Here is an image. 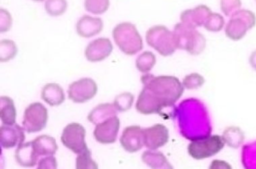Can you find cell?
Wrapping results in <instances>:
<instances>
[{
  "instance_id": "4dcf8cb0",
  "label": "cell",
  "mask_w": 256,
  "mask_h": 169,
  "mask_svg": "<svg viewBox=\"0 0 256 169\" xmlns=\"http://www.w3.org/2000/svg\"><path fill=\"white\" fill-rule=\"evenodd\" d=\"M12 24V18L7 10H0V32H8Z\"/></svg>"
},
{
  "instance_id": "4316f807",
  "label": "cell",
  "mask_w": 256,
  "mask_h": 169,
  "mask_svg": "<svg viewBox=\"0 0 256 169\" xmlns=\"http://www.w3.org/2000/svg\"><path fill=\"white\" fill-rule=\"evenodd\" d=\"M134 98V96L130 92H122L116 97L114 104L119 112H125L131 108Z\"/></svg>"
},
{
  "instance_id": "ac0fdd59",
  "label": "cell",
  "mask_w": 256,
  "mask_h": 169,
  "mask_svg": "<svg viewBox=\"0 0 256 169\" xmlns=\"http://www.w3.org/2000/svg\"><path fill=\"white\" fill-rule=\"evenodd\" d=\"M42 98L50 106H58L65 101L64 89L58 84H48L43 88Z\"/></svg>"
},
{
  "instance_id": "30bf717a",
  "label": "cell",
  "mask_w": 256,
  "mask_h": 169,
  "mask_svg": "<svg viewBox=\"0 0 256 169\" xmlns=\"http://www.w3.org/2000/svg\"><path fill=\"white\" fill-rule=\"evenodd\" d=\"M120 121L116 116H112L106 120L97 124L94 132L96 140L103 144H113L116 142Z\"/></svg>"
},
{
  "instance_id": "484cf974",
  "label": "cell",
  "mask_w": 256,
  "mask_h": 169,
  "mask_svg": "<svg viewBox=\"0 0 256 169\" xmlns=\"http://www.w3.org/2000/svg\"><path fill=\"white\" fill-rule=\"evenodd\" d=\"M110 6L109 0H85V8L94 14L106 12Z\"/></svg>"
},
{
  "instance_id": "f1b7e54d",
  "label": "cell",
  "mask_w": 256,
  "mask_h": 169,
  "mask_svg": "<svg viewBox=\"0 0 256 169\" xmlns=\"http://www.w3.org/2000/svg\"><path fill=\"white\" fill-rule=\"evenodd\" d=\"M224 23V19L220 14H210L205 23L204 26L208 30L217 32L222 29Z\"/></svg>"
},
{
  "instance_id": "8fae6325",
  "label": "cell",
  "mask_w": 256,
  "mask_h": 169,
  "mask_svg": "<svg viewBox=\"0 0 256 169\" xmlns=\"http://www.w3.org/2000/svg\"><path fill=\"white\" fill-rule=\"evenodd\" d=\"M144 144L148 149L156 150L168 142V130L162 124H156L149 128H144Z\"/></svg>"
},
{
  "instance_id": "7a4b0ae2",
  "label": "cell",
  "mask_w": 256,
  "mask_h": 169,
  "mask_svg": "<svg viewBox=\"0 0 256 169\" xmlns=\"http://www.w3.org/2000/svg\"><path fill=\"white\" fill-rule=\"evenodd\" d=\"M114 40L125 54L132 56L143 49V40L136 25L121 23L114 28Z\"/></svg>"
},
{
  "instance_id": "603a6c76",
  "label": "cell",
  "mask_w": 256,
  "mask_h": 169,
  "mask_svg": "<svg viewBox=\"0 0 256 169\" xmlns=\"http://www.w3.org/2000/svg\"><path fill=\"white\" fill-rule=\"evenodd\" d=\"M156 62V58L154 54L150 52H145L136 59V67L139 72L146 74L152 70Z\"/></svg>"
},
{
  "instance_id": "5bb4252c",
  "label": "cell",
  "mask_w": 256,
  "mask_h": 169,
  "mask_svg": "<svg viewBox=\"0 0 256 169\" xmlns=\"http://www.w3.org/2000/svg\"><path fill=\"white\" fill-rule=\"evenodd\" d=\"M124 149L128 152L140 150L144 145L143 132L139 126H130L124 128L120 139Z\"/></svg>"
},
{
  "instance_id": "2e32d148",
  "label": "cell",
  "mask_w": 256,
  "mask_h": 169,
  "mask_svg": "<svg viewBox=\"0 0 256 169\" xmlns=\"http://www.w3.org/2000/svg\"><path fill=\"white\" fill-rule=\"evenodd\" d=\"M210 10L204 6H200L196 8L187 10L181 14V20L188 28L194 29L196 26H200L205 24L210 14Z\"/></svg>"
},
{
  "instance_id": "44dd1931",
  "label": "cell",
  "mask_w": 256,
  "mask_h": 169,
  "mask_svg": "<svg viewBox=\"0 0 256 169\" xmlns=\"http://www.w3.org/2000/svg\"><path fill=\"white\" fill-rule=\"evenodd\" d=\"M16 112L14 101L8 96L0 98V118L4 125H13L16 124Z\"/></svg>"
},
{
  "instance_id": "d4e9b609",
  "label": "cell",
  "mask_w": 256,
  "mask_h": 169,
  "mask_svg": "<svg viewBox=\"0 0 256 169\" xmlns=\"http://www.w3.org/2000/svg\"><path fill=\"white\" fill-rule=\"evenodd\" d=\"M44 7L49 16L58 17L66 12L68 4L66 0H47Z\"/></svg>"
},
{
  "instance_id": "1f68e13d",
  "label": "cell",
  "mask_w": 256,
  "mask_h": 169,
  "mask_svg": "<svg viewBox=\"0 0 256 169\" xmlns=\"http://www.w3.org/2000/svg\"><path fill=\"white\" fill-rule=\"evenodd\" d=\"M58 162L53 156H48L43 158L38 162V168H56Z\"/></svg>"
},
{
  "instance_id": "52a82bcc",
  "label": "cell",
  "mask_w": 256,
  "mask_h": 169,
  "mask_svg": "<svg viewBox=\"0 0 256 169\" xmlns=\"http://www.w3.org/2000/svg\"><path fill=\"white\" fill-rule=\"evenodd\" d=\"M256 18L252 12L241 10L234 13L226 26V35L233 40H239L245 36L248 29L256 24Z\"/></svg>"
},
{
  "instance_id": "7c38bea8",
  "label": "cell",
  "mask_w": 256,
  "mask_h": 169,
  "mask_svg": "<svg viewBox=\"0 0 256 169\" xmlns=\"http://www.w3.org/2000/svg\"><path fill=\"white\" fill-rule=\"evenodd\" d=\"M112 52L113 44L110 40L107 38H100L88 44L85 55L90 62H101L108 58Z\"/></svg>"
},
{
  "instance_id": "4fadbf2b",
  "label": "cell",
  "mask_w": 256,
  "mask_h": 169,
  "mask_svg": "<svg viewBox=\"0 0 256 169\" xmlns=\"http://www.w3.org/2000/svg\"><path fill=\"white\" fill-rule=\"evenodd\" d=\"M25 140L24 128L18 124L4 125L0 128V142L2 148H10L18 146Z\"/></svg>"
},
{
  "instance_id": "8992f818",
  "label": "cell",
  "mask_w": 256,
  "mask_h": 169,
  "mask_svg": "<svg viewBox=\"0 0 256 169\" xmlns=\"http://www.w3.org/2000/svg\"><path fill=\"white\" fill-rule=\"evenodd\" d=\"M48 112L44 104L34 102L30 104L24 114L23 127L28 133L38 132L46 128Z\"/></svg>"
},
{
  "instance_id": "ffe728a7",
  "label": "cell",
  "mask_w": 256,
  "mask_h": 169,
  "mask_svg": "<svg viewBox=\"0 0 256 169\" xmlns=\"http://www.w3.org/2000/svg\"><path fill=\"white\" fill-rule=\"evenodd\" d=\"M36 150L38 156H53L58 150V144L54 138L47 134L38 136L32 140Z\"/></svg>"
},
{
  "instance_id": "e0dca14e",
  "label": "cell",
  "mask_w": 256,
  "mask_h": 169,
  "mask_svg": "<svg viewBox=\"0 0 256 169\" xmlns=\"http://www.w3.org/2000/svg\"><path fill=\"white\" fill-rule=\"evenodd\" d=\"M16 162L23 167H34L38 162V154L36 150L34 142L22 143L18 146L14 154Z\"/></svg>"
},
{
  "instance_id": "5b68a950",
  "label": "cell",
  "mask_w": 256,
  "mask_h": 169,
  "mask_svg": "<svg viewBox=\"0 0 256 169\" xmlns=\"http://www.w3.org/2000/svg\"><path fill=\"white\" fill-rule=\"evenodd\" d=\"M221 136H211L204 138L194 139L188 146V152L193 158L203 160L218 154L224 146Z\"/></svg>"
},
{
  "instance_id": "d6a6232c",
  "label": "cell",
  "mask_w": 256,
  "mask_h": 169,
  "mask_svg": "<svg viewBox=\"0 0 256 169\" xmlns=\"http://www.w3.org/2000/svg\"><path fill=\"white\" fill-rule=\"evenodd\" d=\"M250 62L251 65L252 66L253 68L256 70V52L252 54L251 58H250Z\"/></svg>"
},
{
  "instance_id": "f546056e",
  "label": "cell",
  "mask_w": 256,
  "mask_h": 169,
  "mask_svg": "<svg viewBox=\"0 0 256 169\" xmlns=\"http://www.w3.org/2000/svg\"><path fill=\"white\" fill-rule=\"evenodd\" d=\"M204 83V79L198 74H192L187 76L182 82V85L187 89H196L200 88Z\"/></svg>"
},
{
  "instance_id": "836d02e7",
  "label": "cell",
  "mask_w": 256,
  "mask_h": 169,
  "mask_svg": "<svg viewBox=\"0 0 256 169\" xmlns=\"http://www.w3.org/2000/svg\"><path fill=\"white\" fill-rule=\"evenodd\" d=\"M34 2H43L44 0H32Z\"/></svg>"
},
{
  "instance_id": "7402d4cb",
  "label": "cell",
  "mask_w": 256,
  "mask_h": 169,
  "mask_svg": "<svg viewBox=\"0 0 256 169\" xmlns=\"http://www.w3.org/2000/svg\"><path fill=\"white\" fill-rule=\"evenodd\" d=\"M142 161L152 168H172L164 154L160 151L146 150L142 154Z\"/></svg>"
},
{
  "instance_id": "9a60e30c",
  "label": "cell",
  "mask_w": 256,
  "mask_h": 169,
  "mask_svg": "<svg viewBox=\"0 0 256 169\" xmlns=\"http://www.w3.org/2000/svg\"><path fill=\"white\" fill-rule=\"evenodd\" d=\"M104 25L100 18L84 16L79 19L76 25L77 34L83 38H90L98 35L102 31Z\"/></svg>"
},
{
  "instance_id": "cb8c5ba5",
  "label": "cell",
  "mask_w": 256,
  "mask_h": 169,
  "mask_svg": "<svg viewBox=\"0 0 256 169\" xmlns=\"http://www.w3.org/2000/svg\"><path fill=\"white\" fill-rule=\"evenodd\" d=\"M18 54V47L12 40H4L0 42V62H8L14 59Z\"/></svg>"
},
{
  "instance_id": "83f0119b",
  "label": "cell",
  "mask_w": 256,
  "mask_h": 169,
  "mask_svg": "<svg viewBox=\"0 0 256 169\" xmlns=\"http://www.w3.org/2000/svg\"><path fill=\"white\" fill-rule=\"evenodd\" d=\"M76 168H98L96 163L91 158V152L89 149L78 154L76 160Z\"/></svg>"
},
{
  "instance_id": "d6986e66",
  "label": "cell",
  "mask_w": 256,
  "mask_h": 169,
  "mask_svg": "<svg viewBox=\"0 0 256 169\" xmlns=\"http://www.w3.org/2000/svg\"><path fill=\"white\" fill-rule=\"evenodd\" d=\"M118 109L114 104L110 103L100 104L92 109V112L88 114V119L90 122L97 125L103 121L106 120L112 116H116Z\"/></svg>"
},
{
  "instance_id": "3957f363",
  "label": "cell",
  "mask_w": 256,
  "mask_h": 169,
  "mask_svg": "<svg viewBox=\"0 0 256 169\" xmlns=\"http://www.w3.org/2000/svg\"><path fill=\"white\" fill-rule=\"evenodd\" d=\"M146 40L148 46L157 50L162 56H170L178 48L174 32L162 25L150 28L146 32Z\"/></svg>"
},
{
  "instance_id": "ba28073f",
  "label": "cell",
  "mask_w": 256,
  "mask_h": 169,
  "mask_svg": "<svg viewBox=\"0 0 256 169\" xmlns=\"http://www.w3.org/2000/svg\"><path fill=\"white\" fill-rule=\"evenodd\" d=\"M85 138L86 130L84 127L78 122H72L64 128L61 142L66 148L78 155L89 149L85 142Z\"/></svg>"
},
{
  "instance_id": "277c9868",
  "label": "cell",
  "mask_w": 256,
  "mask_h": 169,
  "mask_svg": "<svg viewBox=\"0 0 256 169\" xmlns=\"http://www.w3.org/2000/svg\"><path fill=\"white\" fill-rule=\"evenodd\" d=\"M174 34L178 48L184 49L191 54L196 55L202 53L204 49L206 40L204 36L184 24L175 26Z\"/></svg>"
},
{
  "instance_id": "9c48e42d",
  "label": "cell",
  "mask_w": 256,
  "mask_h": 169,
  "mask_svg": "<svg viewBox=\"0 0 256 169\" xmlns=\"http://www.w3.org/2000/svg\"><path fill=\"white\" fill-rule=\"evenodd\" d=\"M98 92L95 80L84 78L73 82L68 86V98L76 103H84L92 100Z\"/></svg>"
},
{
  "instance_id": "6da1fadb",
  "label": "cell",
  "mask_w": 256,
  "mask_h": 169,
  "mask_svg": "<svg viewBox=\"0 0 256 169\" xmlns=\"http://www.w3.org/2000/svg\"><path fill=\"white\" fill-rule=\"evenodd\" d=\"M143 89L139 94L136 109L142 114L162 116L166 108L172 107L184 94V86L173 76H156L146 73L142 77Z\"/></svg>"
}]
</instances>
